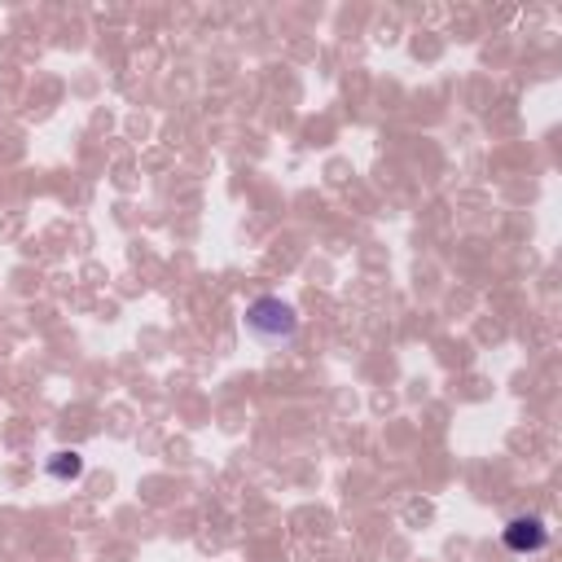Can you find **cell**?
Returning a JSON list of instances; mask_svg holds the SVG:
<instances>
[{
	"mask_svg": "<svg viewBox=\"0 0 562 562\" xmlns=\"http://www.w3.org/2000/svg\"><path fill=\"white\" fill-rule=\"evenodd\" d=\"M241 325H246L250 338H259V342H268V347H285V342L299 338V312H294L285 299H277V294L250 299Z\"/></svg>",
	"mask_w": 562,
	"mask_h": 562,
	"instance_id": "1",
	"label": "cell"
},
{
	"mask_svg": "<svg viewBox=\"0 0 562 562\" xmlns=\"http://www.w3.org/2000/svg\"><path fill=\"white\" fill-rule=\"evenodd\" d=\"M501 536H505L509 553H540V549H549V527H544L540 514H514Z\"/></svg>",
	"mask_w": 562,
	"mask_h": 562,
	"instance_id": "2",
	"label": "cell"
},
{
	"mask_svg": "<svg viewBox=\"0 0 562 562\" xmlns=\"http://www.w3.org/2000/svg\"><path fill=\"white\" fill-rule=\"evenodd\" d=\"M44 470H48V479L70 483V479H79V474H83V457H79V452H53Z\"/></svg>",
	"mask_w": 562,
	"mask_h": 562,
	"instance_id": "3",
	"label": "cell"
}]
</instances>
